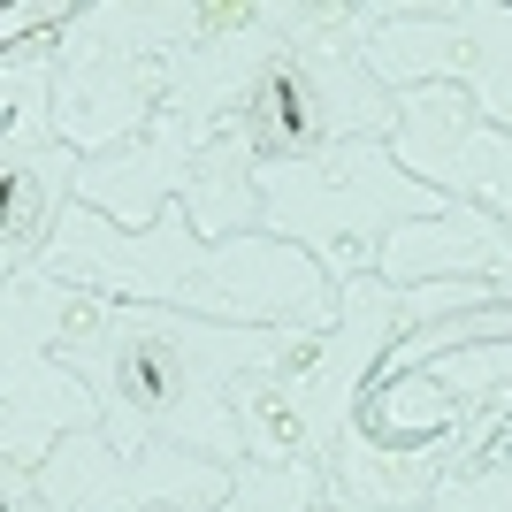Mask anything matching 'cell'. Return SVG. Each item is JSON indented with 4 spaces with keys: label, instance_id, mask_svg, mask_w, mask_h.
I'll return each mask as SVG.
<instances>
[{
    "label": "cell",
    "instance_id": "cell-8",
    "mask_svg": "<svg viewBox=\"0 0 512 512\" xmlns=\"http://www.w3.org/2000/svg\"><path fill=\"white\" fill-rule=\"evenodd\" d=\"M390 153H398L406 176H421L428 192L512 222V130L490 123L459 85H413L398 100Z\"/></svg>",
    "mask_w": 512,
    "mask_h": 512
},
{
    "label": "cell",
    "instance_id": "cell-9",
    "mask_svg": "<svg viewBox=\"0 0 512 512\" xmlns=\"http://www.w3.org/2000/svg\"><path fill=\"white\" fill-rule=\"evenodd\" d=\"M192 176H199V146L192 130H184V115H153L138 138H123V146H107L85 161V207H100L107 222H123V230H153L161 222V207H176V199H192Z\"/></svg>",
    "mask_w": 512,
    "mask_h": 512
},
{
    "label": "cell",
    "instance_id": "cell-3",
    "mask_svg": "<svg viewBox=\"0 0 512 512\" xmlns=\"http://www.w3.org/2000/svg\"><path fill=\"white\" fill-rule=\"evenodd\" d=\"M39 276L100 291L123 306H176V314L237 321V329H337L344 283L306 245L276 230L207 237L192 222V199L161 207L153 230H123L100 207L69 199L39 253Z\"/></svg>",
    "mask_w": 512,
    "mask_h": 512
},
{
    "label": "cell",
    "instance_id": "cell-4",
    "mask_svg": "<svg viewBox=\"0 0 512 512\" xmlns=\"http://www.w3.org/2000/svg\"><path fill=\"white\" fill-rule=\"evenodd\" d=\"M459 199L428 192L421 176L398 169L390 138H352V146L321 153V161H291V169H260V230L291 237L329 268L337 283L375 276L390 230L451 214Z\"/></svg>",
    "mask_w": 512,
    "mask_h": 512
},
{
    "label": "cell",
    "instance_id": "cell-2",
    "mask_svg": "<svg viewBox=\"0 0 512 512\" xmlns=\"http://www.w3.org/2000/svg\"><path fill=\"white\" fill-rule=\"evenodd\" d=\"M306 329H237V321L176 314V306H123L77 291L62 352L100 390V428L123 451H199V459H253L237 421V383L276 367Z\"/></svg>",
    "mask_w": 512,
    "mask_h": 512
},
{
    "label": "cell",
    "instance_id": "cell-7",
    "mask_svg": "<svg viewBox=\"0 0 512 512\" xmlns=\"http://www.w3.org/2000/svg\"><path fill=\"white\" fill-rule=\"evenodd\" d=\"M237 467L230 459H199V451H123L107 444V428L62 436L54 459L31 474V490L46 497V512H153V505H230Z\"/></svg>",
    "mask_w": 512,
    "mask_h": 512
},
{
    "label": "cell",
    "instance_id": "cell-10",
    "mask_svg": "<svg viewBox=\"0 0 512 512\" xmlns=\"http://www.w3.org/2000/svg\"><path fill=\"white\" fill-rule=\"evenodd\" d=\"M222 512H360L329 482V459H237Z\"/></svg>",
    "mask_w": 512,
    "mask_h": 512
},
{
    "label": "cell",
    "instance_id": "cell-5",
    "mask_svg": "<svg viewBox=\"0 0 512 512\" xmlns=\"http://www.w3.org/2000/svg\"><path fill=\"white\" fill-rule=\"evenodd\" d=\"M69 283L54 276H8L0 299V444H8V474H39L62 436L100 428V390L54 352L62 337Z\"/></svg>",
    "mask_w": 512,
    "mask_h": 512
},
{
    "label": "cell",
    "instance_id": "cell-1",
    "mask_svg": "<svg viewBox=\"0 0 512 512\" xmlns=\"http://www.w3.org/2000/svg\"><path fill=\"white\" fill-rule=\"evenodd\" d=\"M344 8H230L199 46L169 62V115H184L207 161L237 153V169H291L352 138H390L398 100L383 77L352 62L337 39Z\"/></svg>",
    "mask_w": 512,
    "mask_h": 512
},
{
    "label": "cell",
    "instance_id": "cell-6",
    "mask_svg": "<svg viewBox=\"0 0 512 512\" xmlns=\"http://www.w3.org/2000/svg\"><path fill=\"white\" fill-rule=\"evenodd\" d=\"M85 146L62 138V115H54V54L31 62H8V130H0V176H8V207H0V253H8V276H31L46 253L54 222L69 214V199L85 192Z\"/></svg>",
    "mask_w": 512,
    "mask_h": 512
}]
</instances>
